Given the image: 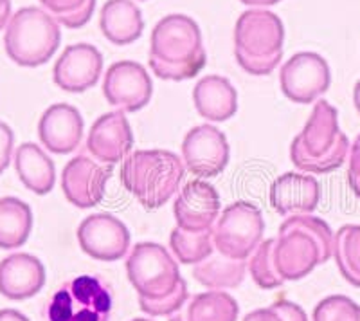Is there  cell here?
Instances as JSON below:
<instances>
[{
	"instance_id": "6da1fadb",
	"label": "cell",
	"mask_w": 360,
	"mask_h": 321,
	"mask_svg": "<svg viewBox=\"0 0 360 321\" xmlns=\"http://www.w3.org/2000/svg\"><path fill=\"white\" fill-rule=\"evenodd\" d=\"M148 62L160 80L184 82L195 78L207 62L197 22L186 15H168L157 22Z\"/></svg>"
},
{
	"instance_id": "7a4b0ae2",
	"label": "cell",
	"mask_w": 360,
	"mask_h": 321,
	"mask_svg": "<svg viewBox=\"0 0 360 321\" xmlns=\"http://www.w3.org/2000/svg\"><path fill=\"white\" fill-rule=\"evenodd\" d=\"M333 255L332 227L311 215H292L281 224L272 249L283 282L301 280Z\"/></svg>"
},
{
	"instance_id": "3957f363",
	"label": "cell",
	"mask_w": 360,
	"mask_h": 321,
	"mask_svg": "<svg viewBox=\"0 0 360 321\" xmlns=\"http://www.w3.org/2000/svg\"><path fill=\"white\" fill-rule=\"evenodd\" d=\"M348 152L349 141L340 132L339 112L326 99H319L303 132L292 141V163L301 172L330 173L344 165Z\"/></svg>"
},
{
	"instance_id": "277c9868",
	"label": "cell",
	"mask_w": 360,
	"mask_h": 321,
	"mask_svg": "<svg viewBox=\"0 0 360 321\" xmlns=\"http://www.w3.org/2000/svg\"><path fill=\"white\" fill-rule=\"evenodd\" d=\"M184 163L169 150H135L121 166V182L144 210H159L176 194Z\"/></svg>"
},
{
	"instance_id": "5b68a950",
	"label": "cell",
	"mask_w": 360,
	"mask_h": 321,
	"mask_svg": "<svg viewBox=\"0 0 360 321\" xmlns=\"http://www.w3.org/2000/svg\"><path fill=\"white\" fill-rule=\"evenodd\" d=\"M285 27L281 18L266 9L242 13L234 27V54L238 65L252 76H266L283 58Z\"/></svg>"
},
{
	"instance_id": "8992f818",
	"label": "cell",
	"mask_w": 360,
	"mask_h": 321,
	"mask_svg": "<svg viewBox=\"0 0 360 321\" xmlns=\"http://www.w3.org/2000/svg\"><path fill=\"white\" fill-rule=\"evenodd\" d=\"M62 42L60 24L40 8L18 9L8 22L4 47L13 62L22 67L44 65Z\"/></svg>"
},
{
	"instance_id": "52a82bcc",
	"label": "cell",
	"mask_w": 360,
	"mask_h": 321,
	"mask_svg": "<svg viewBox=\"0 0 360 321\" xmlns=\"http://www.w3.org/2000/svg\"><path fill=\"white\" fill-rule=\"evenodd\" d=\"M110 313L108 285L98 276L82 275L58 289L44 314L47 321H108Z\"/></svg>"
},
{
	"instance_id": "ba28073f",
	"label": "cell",
	"mask_w": 360,
	"mask_h": 321,
	"mask_svg": "<svg viewBox=\"0 0 360 321\" xmlns=\"http://www.w3.org/2000/svg\"><path fill=\"white\" fill-rule=\"evenodd\" d=\"M130 284L143 300H160L173 293L182 280L179 265L168 249L155 242H139L127 258Z\"/></svg>"
},
{
	"instance_id": "9c48e42d",
	"label": "cell",
	"mask_w": 360,
	"mask_h": 321,
	"mask_svg": "<svg viewBox=\"0 0 360 321\" xmlns=\"http://www.w3.org/2000/svg\"><path fill=\"white\" fill-rule=\"evenodd\" d=\"M265 220L258 206L238 201L225 208L213 226L214 249L236 260H247L262 244Z\"/></svg>"
},
{
	"instance_id": "30bf717a",
	"label": "cell",
	"mask_w": 360,
	"mask_h": 321,
	"mask_svg": "<svg viewBox=\"0 0 360 321\" xmlns=\"http://www.w3.org/2000/svg\"><path fill=\"white\" fill-rule=\"evenodd\" d=\"M279 83L292 103L310 105L330 89V65L317 53H297L281 67Z\"/></svg>"
},
{
	"instance_id": "8fae6325",
	"label": "cell",
	"mask_w": 360,
	"mask_h": 321,
	"mask_svg": "<svg viewBox=\"0 0 360 321\" xmlns=\"http://www.w3.org/2000/svg\"><path fill=\"white\" fill-rule=\"evenodd\" d=\"M153 83L144 65L131 60L108 67L103 82V96L108 105L123 112H137L150 103Z\"/></svg>"
},
{
	"instance_id": "7c38bea8",
	"label": "cell",
	"mask_w": 360,
	"mask_h": 321,
	"mask_svg": "<svg viewBox=\"0 0 360 321\" xmlns=\"http://www.w3.org/2000/svg\"><path fill=\"white\" fill-rule=\"evenodd\" d=\"M112 173V165H103L94 157L85 153L72 157L62 172L63 195L70 204L82 210L98 206L105 197Z\"/></svg>"
},
{
	"instance_id": "4fadbf2b",
	"label": "cell",
	"mask_w": 360,
	"mask_h": 321,
	"mask_svg": "<svg viewBox=\"0 0 360 321\" xmlns=\"http://www.w3.org/2000/svg\"><path fill=\"white\" fill-rule=\"evenodd\" d=\"M182 157L193 175L217 177L229 165L231 149L227 137L213 125H198L182 141Z\"/></svg>"
},
{
	"instance_id": "5bb4252c",
	"label": "cell",
	"mask_w": 360,
	"mask_h": 321,
	"mask_svg": "<svg viewBox=\"0 0 360 321\" xmlns=\"http://www.w3.org/2000/svg\"><path fill=\"white\" fill-rule=\"evenodd\" d=\"M78 242L82 251L101 262H115L127 255L130 231L110 213L90 215L79 224Z\"/></svg>"
},
{
	"instance_id": "9a60e30c",
	"label": "cell",
	"mask_w": 360,
	"mask_h": 321,
	"mask_svg": "<svg viewBox=\"0 0 360 321\" xmlns=\"http://www.w3.org/2000/svg\"><path fill=\"white\" fill-rule=\"evenodd\" d=\"M173 215L176 227L189 233L213 229L220 217V195L217 188L202 179L189 181L176 195Z\"/></svg>"
},
{
	"instance_id": "2e32d148",
	"label": "cell",
	"mask_w": 360,
	"mask_h": 321,
	"mask_svg": "<svg viewBox=\"0 0 360 321\" xmlns=\"http://www.w3.org/2000/svg\"><path fill=\"white\" fill-rule=\"evenodd\" d=\"M85 149L90 157L103 165L124 160L134 149V132L123 111L103 114L90 127Z\"/></svg>"
},
{
	"instance_id": "e0dca14e",
	"label": "cell",
	"mask_w": 360,
	"mask_h": 321,
	"mask_svg": "<svg viewBox=\"0 0 360 321\" xmlns=\"http://www.w3.org/2000/svg\"><path fill=\"white\" fill-rule=\"evenodd\" d=\"M101 73V53L90 44H74L54 63L53 80L65 92H85L99 82Z\"/></svg>"
},
{
	"instance_id": "ac0fdd59",
	"label": "cell",
	"mask_w": 360,
	"mask_h": 321,
	"mask_svg": "<svg viewBox=\"0 0 360 321\" xmlns=\"http://www.w3.org/2000/svg\"><path fill=\"white\" fill-rule=\"evenodd\" d=\"M83 128L85 123L78 108L69 103H56L41 114L38 137L49 152L65 156L79 146Z\"/></svg>"
},
{
	"instance_id": "d6986e66",
	"label": "cell",
	"mask_w": 360,
	"mask_h": 321,
	"mask_svg": "<svg viewBox=\"0 0 360 321\" xmlns=\"http://www.w3.org/2000/svg\"><path fill=\"white\" fill-rule=\"evenodd\" d=\"M321 188L317 179L303 173H283L270 186V206L279 215H310L317 210Z\"/></svg>"
},
{
	"instance_id": "ffe728a7",
	"label": "cell",
	"mask_w": 360,
	"mask_h": 321,
	"mask_svg": "<svg viewBox=\"0 0 360 321\" xmlns=\"http://www.w3.org/2000/svg\"><path fill=\"white\" fill-rule=\"evenodd\" d=\"M45 285V268L37 256L15 253L0 262V294L8 300H29Z\"/></svg>"
},
{
	"instance_id": "44dd1931",
	"label": "cell",
	"mask_w": 360,
	"mask_h": 321,
	"mask_svg": "<svg viewBox=\"0 0 360 321\" xmlns=\"http://www.w3.org/2000/svg\"><path fill=\"white\" fill-rule=\"evenodd\" d=\"M193 103L207 121L221 123L231 120L238 111V92L224 76H205L193 89Z\"/></svg>"
},
{
	"instance_id": "7402d4cb",
	"label": "cell",
	"mask_w": 360,
	"mask_h": 321,
	"mask_svg": "<svg viewBox=\"0 0 360 321\" xmlns=\"http://www.w3.org/2000/svg\"><path fill=\"white\" fill-rule=\"evenodd\" d=\"M99 27L114 46H128L143 34V13L131 0H108L101 8Z\"/></svg>"
},
{
	"instance_id": "603a6c76",
	"label": "cell",
	"mask_w": 360,
	"mask_h": 321,
	"mask_svg": "<svg viewBox=\"0 0 360 321\" xmlns=\"http://www.w3.org/2000/svg\"><path fill=\"white\" fill-rule=\"evenodd\" d=\"M15 170L18 179L27 189L37 195L53 191L56 182L54 163L44 150L34 143H22L15 152Z\"/></svg>"
},
{
	"instance_id": "cb8c5ba5",
	"label": "cell",
	"mask_w": 360,
	"mask_h": 321,
	"mask_svg": "<svg viewBox=\"0 0 360 321\" xmlns=\"http://www.w3.org/2000/svg\"><path fill=\"white\" fill-rule=\"evenodd\" d=\"M240 305L224 291H209L188 298L186 303L169 316V321H236Z\"/></svg>"
},
{
	"instance_id": "d4e9b609",
	"label": "cell",
	"mask_w": 360,
	"mask_h": 321,
	"mask_svg": "<svg viewBox=\"0 0 360 321\" xmlns=\"http://www.w3.org/2000/svg\"><path fill=\"white\" fill-rule=\"evenodd\" d=\"M247 262L245 260L229 258L221 253H211L205 260L198 262L193 269V276L198 284L211 291L234 289L245 280Z\"/></svg>"
},
{
	"instance_id": "484cf974",
	"label": "cell",
	"mask_w": 360,
	"mask_h": 321,
	"mask_svg": "<svg viewBox=\"0 0 360 321\" xmlns=\"http://www.w3.org/2000/svg\"><path fill=\"white\" fill-rule=\"evenodd\" d=\"M33 229V211L17 197L0 199V249H17Z\"/></svg>"
},
{
	"instance_id": "4316f807",
	"label": "cell",
	"mask_w": 360,
	"mask_h": 321,
	"mask_svg": "<svg viewBox=\"0 0 360 321\" xmlns=\"http://www.w3.org/2000/svg\"><path fill=\"white\" fill-rule=\"evenodd\" d=\"M333 256L344 280L353 287H360V226L348 224L337 231Z\"/></svg>"
},
{
	"instance_id": "83f0119b",
	"label": "cell",
	"mask_w": 360,
	"mask_h": 321,
	"mask_svg": "<svg viewBox=\"0 0 360 321\" xmlns=\"http://www.w3.org/2000/svg\"><path fill=\"white\" fill-rule=\"evenodd\" d=\"M169 246L180 264H195L207 258L214 251L213 229L200 231V233H189V231L175 227L169 237Z\"/></svg>"
},
{
	"instance_id": "f1b7e54d",
	"label": "cell",
	"mask_w": 360,
	"mask_h": 321,
	"mask_svg": "<svg viewBox=\"0 0 360 321\" xmlns=\"http://www.w3.org/2000/svg\"><path fill=\"white\" fill-rule=\"evenodd\" d=\"M51 17L63 27L79 29L94 15L96 0H40Z\"/></svg>"
},
{
	"instance_id": "f546056e",
	"label": "cell",
	"mask_w": 360,
	"mask_h": 321,
	"mask_svg": "<svg viewBox=\"0 0 360 321\" xmlns=\"http://www.w3.org/2000/svg\"><path fill=\"white\" fill-rule=\"evenodd\" d=\"M274 242L276 239H269L259 244L256 251L252 253V258L249 260L250 276L262 289H276L285 284L281 276L276 272L274 260H272Z\"/></svg>"
},
{
	"instance_id": "4dcf8cb0",
	"label": "cell",
	"mask_w": 360,
	"mask_h": 321,
	"mask_svg": "<svg viewBox=\"0 0 360 321\" xmlns=\"http://www.w3.org/2000/svg\"><path fill=\"white\" fill-rule=\"evenodd\" d=\"M314 321H360V305L342 294L328 296L314 309Z\"/></svg>"
},
{
	"instance_id": "1f68e13d",
	"label": "cell",
	"mask_w": 360,
	"mask_h": 321,
	"mask_svg": "<svg viewBox=\"0 0 360 321\" xmlns=\"http://www.w3.org/2000/svg\"><path fill=\"white\" fill-rule=\"evenodd\" d=\"M188 298V284L182 278L179 285L173 289V293H169L168 296L160 298V300H143V298H139V307L148 316H172L186 303Z\"/></svg>"
},
{
	"instance_id": "d6a6232c",
	"label": "cell",
	"mask_w": 360,
	"mask_h": 321,
	"mask_svg": "<svg viewBox=\"0 0 360 321\" xmlns=\"http://www.w3.org/2000/svg\"><path fill=\"white\" fill-rule=\"evenodd\" d=\"M243 321H308V317L307 313L294 301L278 300L266 309L249 313Z\"/></svg>"
},
{
	"instance_id": "836d02e7",
	"label": "cell",
	"mask_w": 360,
	"mask_h": 321,
	"mask_svg": "<svg viewBox=\"0 0 360 321\" xmlns=\"http://www.w3.org/2000/svg\"><path fill=\"white\" fill-rule=\"evenodd\" d=\"M13 144H15V134L9 128V125L0 121V175L6 172V168L11 163Z\"/></svg>"
},
{
	"instance_id": "e575fe53",
	"label": "cell",
	"mask_w": 360,
	"mask_h": 321,
	"mask_svg": "<svg viewBox=\"0 0 360 321\" xmlns=\"http://www.w3.org/2000/svg\"><path fill=\"white\" fill-rule=\"evenodd\" d=\"M348 182L353 194L360 199V134L352 144L349 150V168H348Z\"/></svg>"
},
{
	"instance_id": "d590c367",
	"label": "cell",
	"mask_w": 360,
	"mask_h": 321,
	"mask_svg": "<svg viewBox=\"0 0 360 321\" xmlns=\"http://www.w3.org/2000/svg\"><path fill=\"white\" fill-rule=\"evenodd\" d=\"M9 18H11V2L0 0V31L8 25Z\"/></svg>"
},
{
	"instance_id": "8d00e7d4",
	"label": "cell",
	"mask_w": 360,
	"mask_h": 321,
	"mask_svg": "<svg viewBox=\"0 0 360 321\" xmlns=\"http://www.w3.org/2000/svg\"><path fill=\"white\" fill-rule=\"evenodd\" d=\"M0 321H29V317L15 309H2L0 310Z\"/></svg>"
},
{
	"instance_id": "74e56055",
	"label": "cell",
	"mask_w": 360,
	"mask_h": 321,
	"mask_svg": "<svg viewBox=\"0 0 360 321\" xmlns=\"http://www.w3.org/2000/svg\"><path fill=\"white\" fill-rule=\"evenodd\" d=\"M242 4L245 6H259V8H265V6H274L281 0H240Z\"/></svg>"
},
{
	"instance_id": "f35d334b",
	"label": "cell",
	"mask_w": 360,
	"mask_h": 321,
	"mask_svg": "<svg viewBox=\"0 0 360 321\" xmlns=\"http://www.w3.org/2000/svg\"><path fill=\"white\" fill-rule=\"evenodd\" d=\"M353 103H355L356 112L360 114V80L355 83V89H353Z\"/></svg>"
},
{
	"instance_id": "ab89813d",
	"label": "cell",
	"mask_w": 360,
	"mask_h": 321,
	"mask_svg": "<svg viewBox=\"0 0 360 321\" xmlns=\"http://www.w3.org/2000/svg\"><path fill=\"white\" fill-rule=\"evenodd\" d=\"M131 321H152V320H144V317H135V320H131Z\"/></svg>"
}]
</instances>
